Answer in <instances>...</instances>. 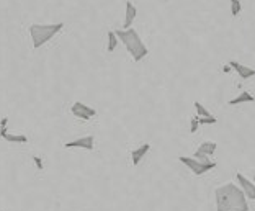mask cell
<instances>
[{"instance_id": "6da1fadb", "label": "cell", "mask_w": 255, "mask_h": 211, "mask_svg": "<svg viewBox=\"0 0 255 211\" xmlns=\"http://www.w3.org/2000/svg\"><path fill=\"white\" fill-rule=\"evenodd\" d=\"M214 202H216V211H249L246 193L233 182L214 190Z\"/></svg>"}, {"instance_id": "7a4b0ae2", "label": "cell", "mask_w": 255, "mask_h": 211, "mask_svg": "<svg viewBox=\"0 0 255 211\" xmlns=\"http://www.w3.org/2000/svg\"><path fill=\"white\" fill-rule=\"evenodd\" d=\"M115 33H117L118 39L125 44L126 51L129 52L131 57L136 62L142 61L144 57L149 54L147 46L144 44L142 38L139 36V33L134 30V28H129V30H117Z\"/></svg>"}, {"instance_id": "3957f363", "label": "cell", "mask_w": 255, "mask_h": 211, "mask_svg": "<svg viewBox=\"0 0 255 211\" xmlns=\"http://www.w3.org/2000/svg\"><path fill=\"white\" fill-rule=\"evenodd\" d=\"M64 28L62 23H53V25H31L30 26V34L33 41V48L39 49L51 41L57 33Z\"/></svg>"}, {"instance_id": "277c9868", "label": "cell", "mask_w": 255, "mask_h": 211, "mask_svg": "<svg viewBox=\"0 0 255 211\" xmlns=\"http://www.w3.org/2000/svg\"><path fill=\"white\" fill-rule=\"evenodd\" d=\"M178 161H180L185 167H188L191 172L195 175H203L206 172L213 171L214 167H216V162L208 159V161H201V159H196V157H188V156H180L178 157Z\"/></svg>"}, {"instance_id": "5b68a950", "label": "cell", "mask_w": 255, "mask_h": 211, "mask_svg": "<svg viewBox=\"0 0 255 211\" xmlns=\"http://www.w3.org/2000/svg\"><path fill=\"white\" fill-rule=\"evenodd\" d=\"M71 113L75 116V118L87 121V120L94 118V116L97 115V110L89 107V105L82 103V102H75V103H72V107H71Z\"/></svg>"}, {"instance_id": "8992f818", "label": "cell", "mask_w": 255, "mask_h": 211, "mask_svg": "<svg viewBox=\"0 0 255 211\" xmlns=\"http://www.w3.org/2000/svg\"><path fill=\"white\" fill-rule=\"evenodd\" d=\"M94 144H95V138L92 136H82V138H77L74 141H69V143L64 144L66 149H85V151H92L94 149Z\"/></svg>"}, {"instance_id": "52a82bcc", "label": "cell", "mask_w": 255, "mask_h": 211, "mask_svg": "<svg viewBox=\"0 0 255 211\" xmlns=\"http://www.w3.org/2000/svg\"><path fill=\"white\" fill-rule=\"evenodd\" d=\"M236 180H237V184H239V187L242 189V192L246 193L247 200H255V182L249 180L246 175L241 174V172L236 174Z\"/></svg>"}, {"instance_id": "ba28073f", "label": "cell", "mask_w": 255, "mask_h": 211, "mask_svg": "<svg viewBox=\"0 0 255 211\" xmlns=\"http://www.w3.org/2000/svg\"><path fill=\"white\" fill-rule=\"evenodd\" d=\"M216 148H218V144L214 143V141H205V143H201L198 146V149L195 151L193 157H196V159H201V161H208L214 154Z\"/></svg>"}, {"instance_id": "9c48e42d", "label": "cell", "mask_w": 255, "mask_h": 211, "mask_svg": "<svg viewBox=\"0 0 255 211\" xmlns=\"http://www.w3.org/2000/svg\"><path fill=\"white\" fill-rule=\"evenodd\" d=\"M7 118L2 120V125H0V136H2L5 141H8V143H18V144H23V143H28V136L25 134H11L7 131Z\"/></svg>"}, {"instance_id": "30bf717a", "label": "cell", "mask_w": 255, "mask_h": 211, "mask_svg": "<svg viewBox=\"0 0 255 211\" xmlns=\"http://www.w3.org/2000/svg\"><path fill=\"white\" fill-rule=\"evenodd\" d=\"M228 64H229L231 69H233L234 72H236L237 75H239V77H241L242 80L252 79L254 75H255V69L247 67V66H244V64H241V62H237V61H229Z\"/></svg>"}, {"instance_id": "8fae6325", "label": "cell", "mask_w": 255, "mask_h": 211, "mask_svg": "<svg viewBox=\"0 0 255 211\" xmlns=\"http://www.w3.org/2000/svg\"><path fill=\"white\" fill-rule=\"evenodd\" d=\"M136 16H137L136 5L132 3L131 0H128L126 7H125V21H123V28H125V30H129V28H132V23H134Z\"/></svg>"}, {"instance_id": "7c38bea8", "label": "cell", "mask_w": 255, "mask_h": 211, "mask_svg": "<svg viewBox=\"0 0 255 211\" xmlns=\"http://www.w3.org/2000/svg\"><path fill=\"white\" fill-rule=\"evenodd\" d=\"M150 149V144L146 143V144H142V146H139V148L136 149H132L131 151V159H132V166H139L141 164V161L146 157V154L149 152Z\"/></svg>"}, {"instance_id": "4fadbf2b", "label": "cell", "mask_w": 255, "mask_h": 211, "mask_svg": "<svg viewBox=\"0 0 255 211\" xmlns=\"http://www.w3.org/2000/svg\"><path fill=\"white\" fill-rule=\"evenodd\" d=\"M254 100H255V97L252 95V93H249L247 90H244V92H241L237 97L231 98V100H229V105H231V107H234V105H241V103H251V102H254Z\"/></svg>"}, {"instance_id": "5bb4252c", "label": "cell", "mask_w": 255, "mask_h": 211, "mask_svg": "<svg viewBox=\"0 0 255 211\" xmlns=\"http://www.w3.org/2000/svg\"><path fill=\"white\" fill-rule=\"evenodd\" d=\"M195 111H196V116H200V118H213L214 116L201 102H195Z\"/></svg>"}, {"instance_id": "9a60e30c", "label": "cell", "mask_w": 255, "mask_h": 211, "mask_svg": "<svg viewBox=\"0 0 255 211\" xmlns=\"http://www.w3.org/2000/svg\"><path fill=\"white\" fill-rule=\"evenodd\" d=\"M118 36H117V33L115 31H108V44H107V51L108 52H113L115 49H117V46H118Z\"/></svg>"}, {"instance_id": "2e32d148", "label": "cell", "mask_w": 255, "mask_h": 211, "mask_svg": "<svg viewBox=\"0 0 255 211\" xmlns=\"http://www.w3.org/2000/svg\"><path fill=\"white\" fill-rule=\"evenodd\" d=\"M229 3H231V16H233V18H237L242 11L241 0H229Z\"/></svg>"}, {"instance_id": "e0dca14e", "label": "cell", "mask_w": 255, "mask_h": 211, "mask_svg": "<svg viewBox=\"0 0 255 211\" xmlns=\"http://www.w3.org/2000/svg\"><path fill=\"white\" fill-rule=\"evenodd\" d=\"M198 128H200V120H198V116H193V118L190 120V133H191V134H195L196 131H198Z\"/></svg>"}, {"instance_id": "ac0fdd59", "label": "cell", "mask_w": 255, "mask_h": 211, "mask_svg": "<svg viewBox=\"0 0 255 211\" xmlns=\"http://www.w3.org/2000/svg\"><path fill=\"white\" fill-rule=\"evenodd\" d=\"M252 180H254V182H255V175H254V179H252Z\"/></svg>"}]
</instances>
